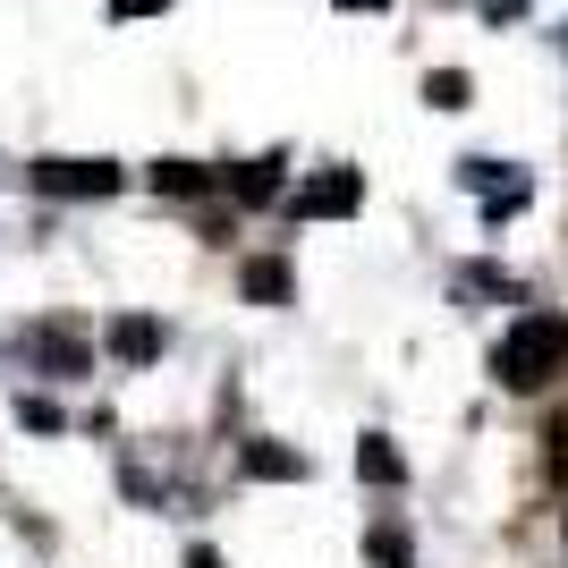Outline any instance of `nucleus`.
<instances>
[{
	"mask_svg": "<svg viewBox=\"0 0 568 568\" xmlns=\"http://www.w3.org/2000/svg\"><path fill=\"white\" fill-rule=\"evenodd\" d=\"M246 297H255V306H281L288 297V263H246Z\"/></svg>",
	"mask_w": 568,
	"mask_h": 568,
	"instance_id": "obj_6",
	"label": "nucleus"
},
{
	"mask_svg": "<svg viewBox=\"0 0 568 568\" xmlns=\"http://www.w3.org/2000/svg\"><path fill=\"white\" fill-rule=\"evenodd\" d=\"M18 425H34V433H51V425H60V407H51V399H26V407H18Z\"/></svg>",
	"mask_w": 568,
	"mask_h": 568,
	"instance_id": "obj_10",
	"label": "nucleus"
},
{
	"mask_svg": "<svg viewBox=\"0 0 568 568\" xmlns=\"http://www.w3.org/2000/svg\"><path fill=\"white\" fill-rule=\"evenodd\" d=\"M34 187H51V195H111V170H85V162H43L34 170Z\"/></svg>",
	"mask_w": 568,
	"mask_h": 568,
	"instance_id": "obj_3",
	"label": "nucleus"
},
{
	"mask_svg": "<svg viewBox=\"0 0 568 568\" xmlns=\"http://www.w3.org/2000/svg\"><path fill=\"white\" fill-rule=\"evenodd\" d=\"M560 365H568V314H526L518 332L500 339V356H493L500 390H544Z\"/></svg>",
	"mask_w": 568,
	"mask_h": 568,
	"instance_id": "obj_1",
	"label": "nucleus"
},
{
	"mask_svg": "<svg viewBox=\"0 0 568 568\" xmlns=\"http://www.w3.org/2000/svg\"><path fill=\"white\" fill-rule=\"evenodd\" d=\"M26 356L51 365V374H85V339H77L69 323H34V332H26Z\"/></svg>",
	"mask_w": 568,
	"mask_h": 568,
	"instance_id": "obj_2",
	"label": "nucleus"
},
{
	"mask_svg": "<svg viewBox=\"0 0 568 568\" xmlns=\"http://www.w3.org/2000/svg\"><path fill=\"white\" fill-rule=\"evenodd\" d=\"M187 568H221V551H204V544H195V551H187Z\"/></svg>",
	"mask_w": 568,
	"mask_h": 568,
	"instance_id": "obj_12",
	"label": "nucleus"
},
{
	"mask_svg": "<svg viewBox=\"0 0 568 568\" xmlns=\"http://www.w3.org/2000/svg\"><path fill=\"white\" fill-rule=\"evenodd\" d=\"M153 179H162L170 195H195V187H204V170H195V162H162V170H153Z\"/></svg>",
	"mask_w": 568,
	"mask_h": 568,
	"instance_id": "obj_9",
	"label": "nucleus"
},
{
	"mask_svg": "<svg viewBox=\"0 0 568 568\" xmlns=\"http://www.w3.org/2000/svg\"><path fill=\"white\" fill-rule=\"evenodd\" d=\"M348 204H356V170H332V179H314L297 195V213H348Z\"/></svg>",
	"mask_w": 568,
	"mask_h": 568,
	"instance_id": "obj_5",
	"label": "nucleus"
},
{
	"mask_svg": "<svg viewBox=\"0 0 568 568\" xmlns=\"http://www.w3.org/2000/svg\"><path fill=\"white\" fill-rule=\"evenodd\" d=\"M544 442H551V475H568V416H560V425L544 433Z\"/></svg>",
	"mask_w": 568,
	"mask_h": 568,
	"instance_id": "obj_11",
	"label": "nucleus"
},
{
	"mask_svg": "<svg viewBox=\"0 0 568 568\" xmlns=\"http://www.w3.org/2000/svg\"><path fill=\"white\" fill-rule=\"evenodd\" d=\"M356 475H374V484H399V450H390V442H356Z\"/></svg>",
	"mask_w": 568,
	"mask_h": 568,
	"instance_id": "obj_7",
	"label": "nucleus"
},
{
	"mask_svg": "<svg viewBox=\"0 0 568 568\" xmlns=\"http://www.w3.org/2000/svg\"><path fill=\"white\" fill-rule=\"evenodd\" d=\"M162 348V323H144V314H128V323H111V356L119 365H144V356Z\"/></svg>",
	"mask_w": 568,
	"mask_h": 568,
	"instance_id": "obj_4",
	"label": "nucleus"
},
{
	"mask_svg": "<svg viewBox=\"0 0 568 568\" xmlns=\"http://www.w3.org/2000/svg\"><path fill=\"white\" fill-rule=\"evenodd\" d=\"M237 467H246V475H306V458H297V450H263V442H255Z\"/></svg>",
	"mask_w": 568,
	"mask_h": 568,
	"instance_id": "obj_8",
	"label": "nucleus"
}]
</instances>
